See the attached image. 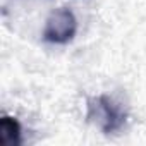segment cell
I'll use <instances>...</instances> for the list:
<instances>
[{
	"label": "cell",
	"mask_w": 146,
	"mask_h": 146,
	"mask_svg": "<svg viewBox=\"0 0 146 146\" xmlns=\"http://www.w3.org/2000/svg\"><path fill=\"white\" fill-rule=\"evenodd\" d=\"M86 119L103 134H119L127 124L125 107L108 95L91 96L86 102Z\"/></svg>",
	"instance_id": "1"
},
{
	"label": "cell",
	"mask_w": 146,
	"mask_h": 146,
	"mask_svg": "<svg viewBox=\"0 0 146 146\" xmlns=\"http://www.w3.org/2000/svg\"><path fill=\"white\" fill-rule=\"evenodd\" d=\"M78 35V19L74 12L69 11L67 7L55 9L43 28V41L52 43V45H67L74 40Z\"/></svg>",
	"instance_id": "2"
},
{
	"label": "cell",
	"mask_w": 146,
	"mask_h": 146,
	"mask_svg": "<svg viewBox=\"0 0 146 146\" xmlns=\"http://www.w3.org/2000/svg\"><path fill=\"white\" fill-rule=\"evenodd\" d=\"M0 144L19 146L23 144V127L12 115H2L0 119Z\"/></svg>",
	"instance_id": "3"
}]
</instances>
